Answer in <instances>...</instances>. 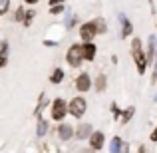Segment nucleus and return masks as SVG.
Returning a JSON list of instances; mask_svg holds the SVG:
<instances>
[{
	"mask_svg": "<svg viewBox=\"0 0 157 153\" xmlns=\"http://www.w3.org/2000/svg\"><path fill=\"white\" fill-rule=\"evenodd\" d=\"M104 30H105L104 20H92V22L84 24V26L80 28V34H82V38H84L86 42H90V40H92L98 32H104Z\"/></svg>",
	"mask_w": 157,
	"mask_h": 153,
	"instance_id": "1",
	"label": "nucleus"
},
{
	"mask_svg": "<svg viewBox=\"0 0 157 153\" xmlns=\"http://www.w3.org/2000/svg\"><path fill=\"white\" fill-rule=\"evenodd\" d=\"M131 52H133L135 64H137V72H139V74H143V72H145V66H147V58L143 56L141 42H139V40H133V44H131Z\"/></svg>",
	"mask_w": 157,
	"mask_h": 153,
	"instance_id": "2",
	"label": "nucleus"
},
{
	"mask_svg": "<svg viewBox=\"0 0 157 153\" xmlns=\"http://www.w3.org/2000/svg\"><path fill=\"white\" fill-rule=\"evenodd\" d=\"M68 109H70V107H66V101L62 100V98L54 100V105H52V119H56V121H62Z\"/></svg>",
	"mask_w": 157,
	"mask_h": 153,
	"instance_id": "3",
	"label": "nucleus"
},
{
	"mask_svg": "<svg viewBox=\"0 0 157 153\" xmlns=\"http://www.w3.org/2000/svg\"><path fill=\"white\" fill-rule=\"evenodd\" d=\"M68 64L72 66V68H80L82 60H84V56H82V46H72L68 50Z\"/></svg>",
	"mask_w": 157,
	"mask_h": 153,
	"instance_id": "4",
	"label": "nucleus"
},
{
	"mask_svg": "<svg viewBox=\"0 0 157 153\" xmlns=\"http://www.w3.org/2000/svg\"><path fill=\"white\" fill-rule=\"evenodd\" d=\"M70 113H72L74 117H82V115L86 113V100L84 98L72 100V103H70Z\"/></svg>",
	"mask_w": 157,
	"mask_h": 153,
	"instance_id": "5",
	"label": "nucleus"
},
{
	"mask_svg": "<svg viewBox=\"0 0 157 153\" xmlns=\"http://www.w3.org/2000/svg\"><path fill=\"white\" fill-rule=\"evenodd\" d=\"M111 153H129V145L121 141V137H113L111 139V145H109Z\"/></svg>",
	"mask_w": 157,
	"mask_h": 153,
	"instance_id": "6",
	"label": "nucleus"
},
{
	"mask_svg": "<svg viewBox=\"0 0 157 153\" xmlns=\"http://www.w3.org/2000/svg\"><path fill=\"white\" fill-rule=\"evenodd\" d=\"M76 88L80 90V92H88L90 88H92V80H90L88 74H80L76 80Z\"/></svg>",
	"mask_w": 157,
	"mask_h": 153,
	"instance_id": "7",
	"label": "nucleus"
},
{
	"mask_svg": "<svg viewBox=\"0 0 157 153\" xmlns=\"http://www.w3.org/2000/svg\"><path fill=\"white\" fill-rule=\"evenodd\" d=\"M90 147L96 149V151L104 147V133H101V131H96V133L90 137Z\"/></svg>",
	"mask_w": 157,
	"mask_h": 153,
	"instance_id": "8",
	"label": "nucleus"
},
{
	"mask_svg": "<svg viewBox=\"0 0 157 153\" xmlns=\"http://www.w3.org/2000/svg\"><path fill=\"white\" fill-rule=\"evenodd\" d=\"M82 56H84V60H94L96 58V46L92 42L82 44Z\"/></svg>",
	"mask_w": 157,
	"mask_h": 153,
	"instance_id": "9",
	"label": "nucleus"
},
{
	"mask_svg": "<svg viewBox=\"0 0 157 153\" xmlns=\"http://www.w3.org/2000/svg\"><path fill=\"white\" fill-rule=\"evenodd\" d=\"M92 125L90 123H82L80 125V129H78V137L80 139H86V137H92Z\"/></svg>",
	"mask_w": 157,
	"mask_h": 153,
	"instance_id": "10",
	"label": "nucleus"
},
{
	"mask_svg": "<svg viewBox=\"0 0 157 153\" xmlns=\"http://www.w3.org/2000/svg\"><path fill=\"white\" fill-rule=\"evenodd\" d=\"M58 133H60V139H64V141H66V139H70V137H72V133H74V131H72V127H70L68 123H62V125H60V129H58Z\"/></svg>",
	"mask_w": 157,
	"mask_h": 153,
	"instance_id": "11",
	"label": "nucleus"
},
{
	"mask_svg": "<svg viewBox=\"0 0 157 153\" xmlns=\"http://www.w3.org/2000/svg\"><path fill=\"white\" fill-rule=\"evenodd\" d=\"M62 80H64V72H62L60 68H58V70H54V74H52L50 82H52V84H60Z\"/></svg>",
	"mask_w": 157,
	"mask_h": 153,
	"instance_id": "12",
	"label": "nucleus"
},
{
	"mask_svg": "<svg viewBox=\"0 0 157 153\" xmlns=\"http://www.w3.org/2000/svg\"><path fill=\"white\" fill-rule=\"evenodd\" d=\"M46 131H48V121L46 119H40L38 121V137H44Z\"/></svg>",
	"mask_w": 157,
	"mask_h": 153,
	"instance_id": "13",
	"label": "nucleus"
},
{
	"mask_svg": "<svg viewBox=\"0 0 157 153\" xmlns=\"http://www.w3.org/2000/svg\"><path fill=\"white\" fill-rule=\"evenodd\" d=\"M131 30H133V28H131V24L127 22V20H123V30H121V36H123V38H125V36H129V34H131Z\"/></svg>",
	"mask_w": 157,
	"mask_h": 153,
	"instance_id": "14",
	"label": "nucleus"
},
{
	"mask_svg": "<svg viewBox=\"0 0 157 153\" xmlns=\"http://www.w3.org/2000/svg\"><path fill=\"white\" fill-rule=\"evenodd\" d=\"M6 58H8V44L2 42V62H0V66H6Z\"/></svg>",
	"mask_w": 157,
	"mask_h": 153,
	"instance_id": "15",
	"label": "nucleus"
},
{
	"mask_svg": "<svg viewBox=\"0 0 157 153\" xmlns=\"http://www.w3.org/2000/svg\"><path fill=\"white\" fill-rule=\"evenodd\" d=\"M133 107H129V109H125V111H123V115H121V121L123 123H127V121H129V117H131V115H133Z\"/></svg>",
	"mask_w": 157,
	"mask_h": 153,
	"instance_id": "16",
	"label": "nucleus"
},
{
	"mask_svg": "<svg viewBox=\"0 0 157 153\" xmlns=\"http://www.w3.org/2000/svg\"><path fill=\"white\" fill-rule=\"evenodd\" d=\"M96 86H98V90H104L105 88V76H98V82H96Z\"/></svg>",
	"mask_w": 157,
	"mask_h": 153,
	"instance_id": "17",
	"label": "nucleus"
},
{
	"mask_svg": "<svg viewBox=\"0 0 157 153\" xmlns=\"http://www.w3.org/2000/svg\"><path fill=\"white\" fill-rule=\"evenodd\" d=\"M32 18H34V10H30V12H28V14H26V18H24V26H30Z\"/></svg>",
	"mask_w": 157,
	"mask_h": 153,
	"instance_id": "18",
	"label": "nucleus"
},
{
	"mask_svg": "<svg viewBox=\"0 0 157 153\" xmlns=\"http://www.w3.org/2000/svg\"><path fill=\"white\" fill-rule=\"evenodd\" d=\"M8 2H10V0H2V2H0V14H4V12L8 10Z\"/></svg>",
	"mask_w": 157,
	"mask_h": 153,
	"instance_id": "19",
	"label": "nucleus"
},
{
	"mask_svg": "<svg viewBox=\"0 0 157 153\" xmlns=\"http://www.w3.org/2000/svg\"><path fill=\"white\" fill-rule=\"evenodd\" d=\"M60 12H64V6H62V4H58V6L52 8V14H60Z\"/></svg>",
	"mask_w": 157,
	"mask_h": 153,
	"instance_id": "20",
	"label": "nucleus"
},
{
	"mask_svg": "<svg viewBox=\"0 0 157 153\" xmlns=\"http://www.w3.org/2000/svg\"><path fill=\"white\" fill-rule=\"evenodd\" d=\"M24 18H26V16H24L22 8H18V10H16V20H22V22H24Z\"/></svg>",
	"mask_w": 157,
	"mask_h": 153,
	"instance_id": "21",
	"label": "nucleus"
},
{
	"mask_svg": "<svg viewBox=\"0 0 157 153\" xmlns=\"http://www.w3.org/2000/svg\"><path fill=\"white\" fill-rule=\"evenodd\" d=\"M62 2H64V0H50L52 6H58V4H62Z\"/></svg>",
	"mask_w": 157,
	"mask_h": 153,
	"instance_id": "22",
	"label": "nucleus"
},
{
	"mask_svg": "<svg viewBox=\"0 0 157 153\" xmlns=\"http://www.w3.org/2000/svg\"><path fill=\"white\" fill-rule=\"evenodd\" d=\"M151 141H157V127H155L153 133H151Z\"/></svg>",
	"mask_w": 157,
	"mask_h": 153,
	"instance_id": "23",
	"label": "nucleus"
},
{
	"mask_svg": "<svg viewBox=\"0 0 157 153\" xmlns=\"http://www.w3.org/2000/svg\"><path fill=\"white\" fill-rule=\"evenodd\" d=\"M153 82H157V60H155V72H153Z\"/></svg>",
	"mask_w": 157,
	"mask_h": 153,
	"instance_id": "24",
	"label": "nucleus"
},
{
	"mask_svg": "<svg viewBox=\"0 0 157 153\" xmlns=\"http://www.w3.org/2000/svg\"><path fill=\"white\" fill-rule=\"evenodd\" d=\"M26 2H28V4H36V2H38V0H26Z\"/></svg>",
	"mask_w": 157,
	"mask_h": 153,
	"instance_id": "25",
	"label": "nucleus"
},
{
	"mask_svg": "<svg viewBox=\"0 0 157 153\" xmlns=\"http://www.w3.org/2000/svg\"><path fill=\"white\" fill-rule=\"evenodd\" d=\"M139 153H145V147H143V145L139 147Z\"/></svg>",
	"mask_w": 157,
	"mask_h": 153,
	"instance_id": "26",
	"label": "nucleus"
}]
</instances>
